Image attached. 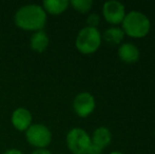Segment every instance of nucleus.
<instances>
[{"mask_svg": "<svg viewBox=\"0 0 155 154\" xmlns=\"http://www.w3.org/2000/svg\"><path fill=\"white\" fill-rule=\"evenodd\" d=\"M70 4L73 6V8L75 11L84 14V13H88L92 8L93 1L92 0H72L70 2Z\"/></svg>", "mask_w": 155, "mask_h": 154, "instance_id": "4468645a", "label": "nucleus"}, {"mask_svg": "<svg viewBox=\"0 0 155 154\" xmlns=\"http://www.w3.org/2000/svg\"><path fill=\"white\" fill-rule=\"evenodd\" d=\"M15 25L25 31H41L47 22V13L38 4H27L18 8L14 16Z\"/></svg>", "mask_w": 155, "mask_h": 154, "instance_id": "f257e3e1", "label": "nucleus"}, {"mask_svg": "<svg viewBox=\"0 0 155 154\" xmlns=\"http://www.w3.org/2000/svg\"><path fill=\"white\" fill-rule=\"evenodd\" d=\"M110 154H124V153L119 152V151H114V152H111Z\"/></svg>", "mask_w": 155, "mask_h": 154, "instance_id": "6ab92c4d", "label": "nucleus"}, {"mask_svg": "<svg viewBox=\"0 0 155 154\" xmlns=\"http://www.w3.org/2000/svg\"><path fill=\"white\" fill-rule=\"evenodd\" d=\"M50 39L49 36L47 35L45 31H37L34 32V34L31 37V41H30V44L33 51L37 52V53H43V52L47 50L48 45H49Z\"/></svg>", "mask_w": 155, "mask_h": 154, "instance_id": "9b49d317", "label": "nucleus"}, {"mask_svg": "<svg viewBox=\"0 0 155 154\" xmlns=\"http://www.w3.org/2000/svg\"><path fill=\"white\" fill-rule=\"evenodd\" d=\"M102 15L104 19L111 25H119L123 22L126 16L124 5L120 1L110 0L104 3L102 6Z\"/></svg>", "mask_w": 155, "mask_h": 154, "instance_id": "423d86ee", "label": "nucleus"}, {"mask_svg": "<svg viewBox=\"0 0 155 154\" xmlns=\"http://www.w3.org/2000/svg\"><path fill=\"white\" fill-rule=\"evenodd\" d=\"M12 123L18 131H27L32 125V114L25 108H17L12 114Z\"/></svg>", "mask_w": 155, "mask_h": 154, "instance_id": "6e6552de", "label": "nucleus"}, {"mask_svg": "<svg viewBox=\"0 0 155 154\" xmlns=\"http://www.w3.org/2000/svg\"><path fill=\"white\" fill-rule=\"evenodd\" d=\"M101 151H102V149L100 148V147L96 146V145H94V144L91 143V145H90V147H89L87 154H101Z\"/></svg>", "mask_w": 155, "mask_h": 154, "instance_id": "dca6fc26", "label": "nucleus"}, {"mask_svg": "<svg viewBox=\"0 0 155 154\" xmlns=\"http://www.w3.org/2000/svg\"><path fill=\"white\" fill-rule=\"evenodd\" d=\"M74 112L79 117H87L95 109V98L91 93L81 92L73 100Z\"/></svg>", "mask_w": 155, "mask_h": 154, "instance_id": "0eeeda50", "label": "nucleus"}, {"mask_svg": "<svg viewBox=\"0 0 155 154\" xmlns=\"http://www.w3.org/2000/svg\"><path fill=\"white\" fill-rule=\"evenodd\" d=\"M99 15L97 14H90L87 18V23H88V27L90 28H96V25L99 23Z\"/></svg>", "mask_w": 155, "mask_h": 154, "instance_id": "2eb2a0df", "label": "nucleus"}, {"mask_svg": "<svg viewBox=\"0 0 155 154\" xmlns=\"http://www.w3.org/2000/svg\"><path fill=\"white\" fill-rule=\"evenodd\" d=\"M70 2L67 0H45L42 3V8L45 13L52 15L62 14L69 6Z\"/></svg>", "mask_w": 155, "mask_h": 154, "instance_id": "f8f14e48", "label": "nucleus"}, {"mask_svg": "<svg viewBox=\"0 0 155 154\" xmlns=\"http://www.w3.org/2000/svg\"><path fill=\"white\" fill-rule=\"evenodd\" d=\"M25 138L31 146L37 149H45L51 144L52 133L48 127L41 123H34L25 131Z\"/></svg>", "mask_w": 155, "mask_h": 154, "instance_id": "39448f33", "label": "nucleus"}, {"mask_svg": "<svg viewBox=\"0 0 155 154\" xmlns=\"http://www.w3.org/2000/svg\"><path fill=\"white\" fill-rule=\"evenodd\" d=\"M112 140V133L107 127H99L93 132L91 142L92 144L100 147L101 149L109 146Z\"/></svg>", "mask_w": 155, "mask_h": 154, "instance_id": "9d476101", "label": "nucleus"}, {"mask_svg": "<svg viewBox=\"0 0 155 154\" xmlns=\"http://www.w3.org/2000/svg\"><path fill=\"white\" fill-rule=\"evenodd\" d=\"M124 34L133 38H143L147 36L151 29V22L145 14L138 11H132L124 16L123 22Z\"/></svg>", "mask_w": 155, "mask_h": 154, "instance_id": "f03ea898", "label": "nucleus"}, {"mask_svg": "<svg viewBox=\"0 0 155 154\" xmlns=\"http://www.w3.org/2000/svg\"><path fill=\"white\" fill-rule=\"evenodd\" d=\"M124 36V33L123 30L119 29V28L114 27L106 30L101 38H104L110 44H119L123 41Z\"/></svg>", "mask_w": 155, "mask_h": 154, "instance_id": "ddd939ff", "label": "nucleus"}, {"mask_svg": "<svg viewBox=\"0 0 155 154\" xmlns=\"http://www.w3.org/2000/svg\"><path fill=\"white\" fill-rule=\"evenodd\" d=\"M60 154H61V153H60Z\"/></svg>", "mask_w": 155, "mask_h": 154, "instance_id": "aec40b11", "label": "nucleus"}, {"mask_svg": "<svg viewBox=\"0 0 155 154\" xmlns=\"http://www.w3.org/2000/svg\"><path fill=\"white\" fill-rule=\"evenodd\" d=\"M3 154H23L20 150L18 149H10V150H6Z\"/></svg>", "mask_w": 155, "mask_h": 154, "instance_id": "a211bd4d", "label": "nucleus"}, {"mask_svg": "<svg viewBox=\"0 0 155 154\" xmlns=\"http://www.w3.org/2000/svg\"><path fill=\"white\" fill-rule=\"evenodd\" d=\"M32 154H52L49 150L47 149H36Z\"/></svg>", "mask_w": 155, "mask_h": 154, "instance_id": "f3484780", "label": "nucleus"}, {"mask_svg": "<svg viewBox=\"0 0 155 154\" xmlns=\"http://www.w3.org/2000/svg\"><path fill=\"white\" fill-rule=\"evenodd\" d=\"M101 34L96 28L86 27L81 29L76 37V48L81 54H93L101 44Z\"/></svg>", "mask_w": 155, "mask_h": 154, "instance_id": "7ed1b4c3", "label": "nucleus"}, {"mask_svg": "<svg viewBox=\"0 0 155 154\" xmlns=\"http://www.w3.org/2000/svg\"><path fill=\"white\" fill-rule=\"evenodd\" d=\"M91 143L90 135L80 128H73L67 134V146L73 154H87Z\"/></svg>", "mask_w": 155, "mask_h": 154, "instance_id": "20e7f679", "label": "nucleus"}, {"mask_svg": "<svg viewBox=\"0 0 155 154\" xmlns=\"http://www.w3.org/2000/svg\"><path fill=\"white\" fill-rule=\"evenodd\" d=\"M118 56L121 61L126 64H134L139 59L140 52L135 44L130 42L121 43L118 49Z\"/></svg>", "mask_w": 155, "mask_h": 154, "instance_id": "1a4fd4ad", "label": "nucleus"}]
</instances>
